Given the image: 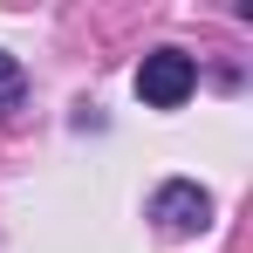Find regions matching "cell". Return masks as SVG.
<instances>
[{
  "instance_id": "3957f363",
  "label": "cell",
  "mask_w": 253,
  "mask_h": 253,
  "mask_svg": "<svg viewBox=\"0 0 253 253\" xmlns=\"http://www.w3.org/2000/svg\"><path fill=\"white\" fill-rule=\"evenodd\" d=\"M21 103H28V69L0 48V117H7V110H21Z\"/></svg>"
},
{
  "instance_id": "6da1fadb",
  "label": "cell",
  "mask_w": 253,
  "mask_h": 253,
  "mask_svg": "<svg viewBox=\"0 0 253 253\" xmlns=\"http://www.w3.org/2000/svg\"><path fill=\"white\" fill-rule=\"evenodd\" d=\"M192 89H199V62H192L185 48H151V55L137 62V96H144V110H185Z\"/></svg>"
},
{
  "instance_id": "7a4b0ae2",
  "label": "cell",
  "mask_w": 253,
  "mask_h": 253,
  "mask_svg": "<svg viewBox=\"0 0 253 253\" xmlns=\"http://www.w3.org/2000/svg\"><path fill=\"white\" fill-rule=\"evenodd\" d=\"M151 219L165 226V233H206L212 226V192L199 185V178H165L158 192H151Z\"/></svg>"
}]
</instances>
